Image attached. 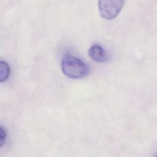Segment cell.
<instances>
[{
    "label": "cell",
    "instance_id": "cell-5",
    "mask_svg": "<svg viewBox=\"0 0 157 157\" xmlns=\"http://www.w3.org/2000/svg\"><path fill=\"white\" fill-rule=\"evenodd\" d=\"M6 133L2 127H1V133H0V147H1L5 141H6Z\"/></svg>",
    "mask_w": 157,
    "mask_h": 157
},
{
    "label": "cell",
    "instance_id": "cell-1",
    "mask_svg": "<svg viewBox=\"0 0 157 157\" xmlns=\"http://www.w3.org/2000/svg\"><path fill=\"white\" fill-rule=\"evenodd\" d=\"M61 70L66 76L74 79L84 78L90 73L89 67L83 61L70 54L62 59Z\"/></svg>",
    "mask_w": 157,
    "mask_h": 157
},
{
    "label": "cell",
    "instance_id": "cell-2",
    "mask_svg": "<svg viewBox=\"0 0 157 157\" xmlns=\"http://www.w3.org/2000/svg\"><path fill=\"white\" fill-rule=\"evenodd\" d=\"M124 0H99L98 9L102 18L110 20L116 18L121 12Z\"/></svg>",
    "mask_w": 157,
    "mask_h": 157
},
{
    "label": "cell",
    "instance_id": "cell-3",
    "mask_svg": "<svg viewBox=\"0 0 157 157\" xmlns=\"http://www.w3.org/2000/svg\"><path fill=\"white\" fill-rule=\"evenodd\" d=\"M88 55L92 59L96 62L104 63L108 60V56L105 51L98 44H94L90 47Z\"/></svg>",
    "mask_w": 157,
    "mask_h": 157
},
{
    "label": "cell",
    "instance_id": "cell-4",
    "mask_svg": "<svg viewBox=\"0 0 157 157\" xmlns=\"http://www.w3.org/2000/svg\"><path fill=\"white\" fill-rule=\"evenodd\" d=\"M10 67L8 64L4 61H1L0 62V81L1 82L6 81L9 77L10 75Z\"/></svg>",
    "mask_w": 157,
    "mask_h": 157
}]
</instances>
